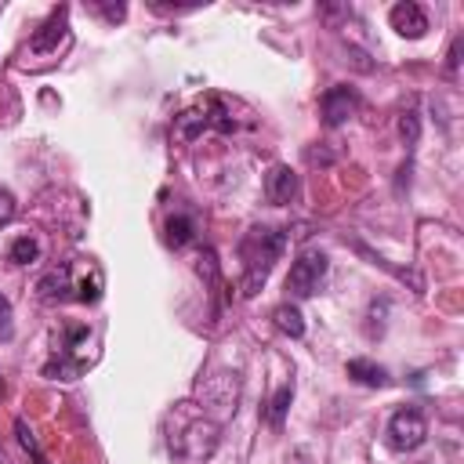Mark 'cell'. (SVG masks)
Segmentation results:
<instances>
[{
  "label": "cell",
  "instance_id": "44dd1931",
  "mask_svg": "<svg viewBox=\"0 0 464 464\" xmlns=\"http://www.w3.org/2000/svg\"><path fill=\"white\" fill-rule=\"evenodd\" d=\"M14 210H18V203H14V196L7 192V188H0V228L14 218Z\"/></svg>",
  "mask_w": 464,
  "mask_h": 464
},
{
  "label": "cell",
  "instance_id": "ffe728a7",
  "mask_svg": "<svg viewBox=\"0 0 464 464\" xmlns=\"http://www.w3.org/2000/svg\"><path fill=\"white\" fill-rule=\"evenodd\" d=\"M91 7H94V11H98L105 22H112V25L127 18V7H123V4H91Z\"/></svg>",
  "mask_w": 464,
  "mask_h": 464
},
{
  "label": "cell",
  "instance_id": "d6986e66",
  "mask_svg": "<svg viewBox=\"0 0 464 464\" xmlns=\"http://www.w3.org/2000/svg\"><path fill=\"white\" fill-rule=\"evenodd\" d=\"M14 334V315H11V301L0 294V341H11Z\"/></svg>",
  "mask_w": 464,
  "mask_h": 464
},
{
  "label": "cell",
  "instance_id": "4fadbf2b",
  "mask_svg": "<svg viewBox=\"0 0 464 464\" xmlns=\"http://www.w3.org/2000/svg\"><path fill=\"white\" fill-rule=\"evenodd\" d=\"M272 323H276V330H283L286 337H301V334H304V315H301L297 304H290V301L272 312Z\"/></svg>",
  "mask_w": 464,
  "mask_h": 464
},
{
  "label": "cell",
  "instance_id": "2e32d148",
  "mask_svg": "<svg viewBox=\"0 0 464 464\" xmlns=\"http://www.w3.org/2000/svg\"><path fill=\"white\" fill-rule=\"evenodd\" d=\"M7 257H11L14 265H33V261L40 257V243H36L33 236H18V239L11 243V250H7Z\"/></svg>",
  "mask_w": 464,
  "mask_h": 464
},
{
  "label": "cell",
  "instance_id": "5b68a950",
  "mask_svg": "<svg viewBox=\"0 0 464 464\" xmlns=\"http://www.w3.org/2000/svg\"><path fill=\"white\" fill-rule=\"evenodd\" d=\"M326 272H330V257H326L319 246L301 250V254L294 257L290 272H286V294H290V297H312V294L323 286Z\"/></svg>",
  "mask_w": 464,
  "mask_h": 464
},
{
  "label": "cell",
  "instance_id": "9a60e30c",
  "mask_svg": "<svg viewBox=\"0 0 464 464\" xmlns=\"http://www.w3.org/2000/svg\"><path fill=\"white\" fill-rule=\"evenodd\" d=\"M355 250H359V254H366V257H370V261H373V265H377V268H384V272H392V276H395V279H399V283H410V286H413V290H417V294H420V290H424V279H420V276H417V272H410V268H395V265H392V261H384V257H377V254H373V250H366V246H362V243H355Z\"/></svg>",
  "mask_w": 464,
  "mask_h": 464
},
{
  "label": "cell",
  "instance_id": "603a6c76",
  "mask_svg": "<svg viewBox=\"0 0 464 464\" xmlns=\"http://www.w3.org/2000/svg\"><path fill=\"white\" fill-rule=\"evenodd\" d=\"M4 392H7V388H4V377H0V399H4Z\"/></svg>",
  "mask_w": 464,
  "mask_h": 464
},
{
  "label": "cell",
  "instance_id": "7c38bea8",
  "mask_svg": "<svg viewBox=\"0 0 464 464\" xmlns=\"http://www.w3.org/2000/svg\"><path fill=\"white\" fill-rule=\"evenodd\" d=\"M163 239H167V246H174V250L188 246V243L196 239V221H192V214H170L167 225H163Z\"/></svg>",
  "mask_w": 464,
  "mask_h": 464
},
{
  "label": "cell",
  "instance_id": "7402d4cb",
  "mask_svg": "<svg viewBox=\"0 0 464 464\" xmlns=\"http://www.w3.org/2000/svg\"><path fill=\"white\" fill-rule=\"evenodd\" d=\"M457 54H460V36H457L453 47H450V72H457Z\"/></svg>",
  "mask_w": 464,
  "mask_h": 464
},
{
  "label": "cell",
  "instance_id": "ba28073f",
  "mask_svg": "<svg viewBox=\"0 0 464 464\" xmlns=\"http://www.w3.org/2000/svg\"><path fill=\"white\" fill-rule=\"evenodd\" d=\"M69 44V7H54L44 25L29 36V54H58V47Z\"/></svg>",
  "mask_w": 464,
  "mask_h": 464
},
{
  "label": "cell",
  "instance_id": "277c9868",
  "mask_svg": "<svg viewBox=\"0 0 464 464\" xmlns=\"http://www.w3.org/2000/svg\"><path fill=\"white\" fill-rule=\"evenodd\" d=\"M218 439H221V428L210 417H192L185 428L170 435V453L185 460H207L218 450Z\"/></svg>",
  "mask_w": 464,
  "mask_h": 464
},
{
  "label": "cell",
  "instance_id": "30bf717a",
  "mask_svg": "<svg viewBox=\"0 0 464 464\" xmlns=\"http://www.w3.org/2000/svg\"><path fill=\"white\" fill-rule=\"evenodd\" d=\"M388 22H392V29H395L399 36H406V40H420V36L428 33V14H424V7L413 4V0L395 4V7L388 11Z\"/></svg>",
  "mask_w": 464,
  "mask_h": 464
},
{
  "label": "cell",
  "instance_id": "8992f818",
  "mask_svg": "<svg viewBox=\"0 0 464 464\" xmlns=\"http://www.w3.org/2000/svg\"><path fill=\"white\" fill-rule=\"evenodd\" d=\"M384 435H388V446L395 453H410V450H417L428 439V420H424V413L417 406H402V410L392 413Z\"/></svg>",
  "mask_w": 464,
  "mask_h": 464
},
{
  "label": "cell",
  "instance_id": "8fae6325",
  "mask_svg": "<svg viewBox=\"0 0 464 464\" xmlns=\"http://www.w3.org/2000/svg\"><path fill=\"white\" fill-rule=\"evenodd\" d=\"M344 373L355 384H362V388H388L392 384V373L384 366H377L373 359H348L344 362Z\"/></svg>",
  "mask_w": 464,
  "mask_h": 464
},
{
  "label": "cell",
  "instance_id": "6da1fadb",
  "mask_svg": "<svg viewBox=\"0 0 464 464\" xmlns=\"http://www.w3.org/2000/svg\"><path fill=\"white\" fill-rule=\"evenodd\" d=\"M286 246V232L272 228V225H250L246 236L239 239V261H243V276H239V294L254 297L265 279L272 276L279 254Z\"/></svg>",
  "mask_w": 464,
  "mask_h": 464
},
{
  "label": "cell",
  "instance_id": "7a4b0ae2",
  "mask_svg": "<svg viewBox=\"0 0 464 464\" xmlns=\"http://www.w3.org/2000/svg\"><path fill=\"white\" fill-rule=\"evenodd\" d=\"M36 290H40L44 301H83V304H94V301H102L105 276L91 257L87 261L76 257V261H65L58 268H51L36 283Z\"/></svg>",
  "mask_w": 464,
  "mask_h": 464
},
{
  "label": "cell",
  "instance_id": "5bb4252c",
  "mask_svg": "<svg viewBox=\"0 0 464 464\" xmlns=\"http://www.w3.org/2000/svg\"><path fill=\"white\" fill-rule=\"evenodd\" d=\"M290 402H294V381L279 384V392L272 395V402H268V410H265V420H268L272 428H283V420H286V410H290Z\"/></svg>",
  "mask_w": 464,
  "mask_h": 464
},
{
  "label": "cell",
  "instance_id": "9c48e42d",
  "mask_svg": "<svg viewBox=\"0 0 464 464\" xmlns=\"http://www.w3.org/2000/svg\"><path fill=\"white\" fill-rule=\"evenodd\" d=\"M297 196H301V178H297L286 163L268 167V174H265V199H268L272 207H286V203H294Z\"/></svg>",
  "mask_w": 464,
  "mask_h": 464
},
{
  "label": "cell",
  "instance_id": "e0dca14e",
  "mask_svg": "<svg viewBox=\"0 0 464 464\" xmlns=\"http://www.w3.org/2000/svg\"><path fill=\"white\" fill-rule=\"evenodd\" d=\"M14 435H18V442H22V450H25L29 457H33V464H51V460H47V453L40 450V442H36V435L29 431V424H25L22 417L14 420Z\"/></svg>",
  "mask_w": 464,
  "mask_h": 464
},
{
  "label": "cell",
  "instance_id": "ac0fdd59",
  "mask_svg": "<svg viewBox=\"0 0 464 464\" xmlns=\"http://www.w3.org/2000/svg\"><path fill=\"white\" fill-rule=\"evenodd\" d=\"M399 134H402L406 149L417 145V138H420V116H417V109H402V116H399Z\"/></svg>",
  "mask_w": 464,
  "mask_h": 464
},
{
  "label": "cell",
  "instance_id": "52a82bcc",
  "mask_svg": "<svg viewBox=\"0 0 464 464\" xmlns=\"http://www.w3.org/2000/svg\"><path fill=\"white\" fill-rule=\"evenodd\" d=\"M359 105H362V98H359L355 87L334 83V87H326L323 98H319V120H323V127H341V123H348V120L359 112Z\"/></svg>",
  "mask_w": 464,
  "mask_h": 464
},
{
  "label": "cell",
  "instance_id": "3957f363",
  "mask_svg": "<svg viewBox=\"0 0 464 464\" xmlns=\"http://www.w3.org/2000/svg\"><path fill=\"white\" fill-rule=\"evenodd\" d=\"M203 130H236V120H232V109L225 105V98H203L196 105H188L185 112L174 116V138L178 141H196Z\"/></svg>",
  "mask_w": 464,
  "mask_h": 464
}]
</instances>
